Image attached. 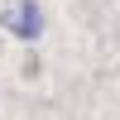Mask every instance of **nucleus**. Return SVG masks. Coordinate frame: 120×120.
Wrapping results in <instances>:
<instances>
[{"instance_id": "f257e3e1", "label": "nucleus", "mask_w": 120, "mask_h": 120, "mask_svg": "<svg viewBox=\"0 0 120 120\" xmlns=\"http://www.w3.org/2000/svg\"><path fill=\"white\" fill-rule=\"evenodd\" d=\"M0 24H5L15 38H24V43H34V38L43 34V15H38V5H34V0H19V5L10 10Z\"/></svg>"}]
</instances>
